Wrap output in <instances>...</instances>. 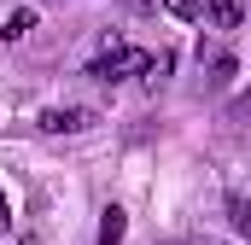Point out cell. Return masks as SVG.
Segmentation results:
<instances>
[{"label": "cell", "instance_id": "277c9868", "mask_svg": "<svg viewBox=\"0 0 251 245\" xmlns=\"http://www.w3.org/2000/svg\"><path fill=\"white\" fill-rule=\"evenodd\" d=\"M29 29H35V12L24 6V12H12V18H6V29H0V35H6V41H18V35H29Z\"/></svg>", "mask_w": 251, "mask_h": 245}, {"label": "cell", "instance_id": "3957f363", "mask_svg": "<svg viewBox=\"0 0 251 245\" xmlns=\"http://www.w3.org/2000/svg\"><path fill=\"white\" fill-rule=\"evenodd\" d=\"M100 245H123V210H117V204L100 216Z\"/></svg>", "mask_w": 251, "mask_h": 245}, {"label": "cell", "instance_id": "7a4b0ae2", "mask_svg": "<svg viewBox=\"0 0 251 245\" xmlns=\"http://www.w3.org/2000/svg\"><path fill=\"white\" fill-rule=\"evenodd\" d=\"M94 111L88 105H53V111H41V128L47 134H82V128H94Z\"/></svg>", "mask_w": 251, "mask_h": 245}, {"label": "cell", "instance_id": "5b68a950", "mask_svg": "<svg viewBox=\"0 0 251 245\" xmlns=\"http://www.w3.org/2000/svg\"><path fill=\"white\" fill-rule=\"evenodd\" d=\"M6 228H12V216H6V198H0V234H6Z\"/></svg>", "mask_w": 251, "mask_h": 245}, {"label": "cell", "instance_id": "6da1fadb", "mask_svg": "<svg viewBox=\"0 0 251 245\" xmlns=\"http://www.w3.org/2000/svg\"><path fill=\"white\" fill-rule=\"evenodd\" d=\"M134 70H152V53H140V47H105L100 59L88 64V76H100V82H117V76H134Z\"/></svg>", "mask_w": 251, "mask_h": 245}]
</instances>
